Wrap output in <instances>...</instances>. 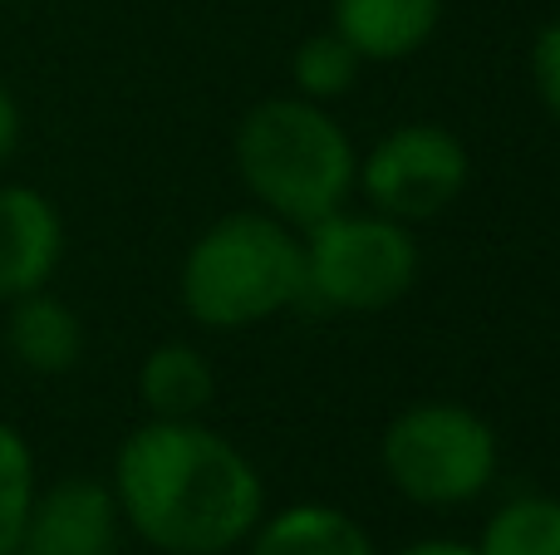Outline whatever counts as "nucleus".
Listing matches in <instances>:
<instances>
[{
  "mask_svg": "<svg viewBox=\"0 0 560 555\" xmlns=\"http://www.w3.org/2000/svg\"><path fill=\"white\" fill-rule=\"evenodd\" d=\"M5 350L25 374L55 379V374H69L84 359V324L59 295L30 291L20 300H10Z\"/></svg>",
  "mask_w": 560,
  "mask_h": 555,
  "instance_id": "9d476101",
  "label": "nucleus"
},
{
  "mask_svg": "<svg viewBox=\"0 0 560 555\" xmlns=\"http://www.w3.org/2000/svg\"><path fill=\"white\" fill-rule=\"evenodd\" d=\"M0 5H15V0H0Z\"/></svg>",
  "mask_w": 560,
  "mask_h": 555,
  "instance_id": "6ab92c4d",
  "label": "nucleus"
},
{
  "mask_svg": "<svg viewBox=\"0 0 560 555\" xmlns=\"http://www.w3.org/2000/svg\"><path fill=\"white\" fill-rule=\"evenodd\" d=\"M15 143H20V104H15V94L0 84V163L15 153Z\"/></svg>",
  "mask_w": 560,
  "mask_h": 555,
  "instance_id": "f3484780",
  "label": "nucleus"
},
{
  "mask_svg": "<svg viewBox=\"0 0 560 555\" xmlns=\"http://www.w3.org/2000/svg\"><path fill=\"white\" fill-rule=\"evenodd\" d=\"M354 182L374 202L378 216L428 222L447 212L467 187V147L438 123H404L378 138L374 153L359 163Z\"/></svg>",
  "mask_w": 560,
  "mask_h": 555,
  "instance_id": "423d86ee",
  "label": "nucleus"
},
{
  "mask_svg": "<svg viewBox=\"0 0 560 555\" xmlns=\"http://www.w3.org/2000/svg\"><path fill=\"white\" fill-rule=\"evenodd\" d=\"M532 79H536V94H541V104L556 114L560 123V20L556 25L541 29V39H536L532 49Z\"/></svg>",
  "mask_w": 560,
  "mask_h": 555,
  "instance_id": "dca6fc26",
  "label": "nucleus"
},
{
  "mask_svg": "<svg viewBox=\"0 0 560 555\" xmlns=\"http://www.w3.org/2000/svg\"><path fill=\"white\" fill-rule=\"evenodd\" d=\"M10 555H20V551H10Z\"/></svg>",
  "mask_w": 560,
  "mask_h": 555,
  "instance_id": "aec40b11",
  "label": "nucleus"
},
{
  "mask_svg": "<svg viewBox=\"0 0 560 555\" xmlns=\"http://www.w3.org/2000/svg\"><path fill=\"white\" fill-rule=\"evenodd\" d=\"M290 69H295L300 98H310V104H325V98H345L349 88H354L364 59L354 55V45H349V39H339L335 29H325V35H310L305 45L295 49Z\"/></svg>",
  "mask_w": 560,
  "mask_h": 555,
  "instance_id": "4468645a",
  "label": "nucleus"
},
{
  "mask_svg": "<svg viewBox=\"0 0 560 555\" xmlns=\"http://www.w3.org/2000/svg\"><path fill=\"white\" fill-rule=\"evenodd\" d=\"M65 256V222L55 202L25 182L0 187V300L45 291Z\"/></svg>",
  "mask_w": 560,
  "mask_h": 555,
  "instance_id": "6e6552de",
  "label": "nucleus"
},
{
  "mask_svg": "<svg viewBox=\"0 0 560 555\" xmlns=\"http://www.w3.org/2000/svg\"><path fill=\"white\" fill-rule=\"evenodd\" d=\"M246 555H374V541L354 517L325 501H300L261 517Z\"/></svg>",
  "mask_w": 560,
  "mask_h": 555,
  "instance_id": "9b49d317",
  "label": "nucleus"
},
{
  "mask_svg": "<svg viewBox=\"0 0 560 555\" xmlns=\"http://www.w3.org/2000/svg\"><path fill=\"white\" fill-rule=\"evenodd\" d=\"M35 452L20 438V428H10L0 418V555L20 551L25 536L30 507H35Z\"/></svg>",
  "mask_w": 560,
  "mask_h": 555,
  "instance_id": "2eb2a0df",
  "label": "nucleus"
},
{
  "mask_svg": "<svg viewBox=\"0 0 560 555\" xmlns=\"http://www.w3.org/2000/svg\"><path fill=\"white\" fill-rule=\"evenodd\" d=\"M236 173L271 216L310 226L345 206L359 157L319 104L266 98L236 128Z\"/></svg>",
  "mask_w": 560,
  "mask_h": 555,
  "instance_id": "f03ea898",
  "label": "nucleus"
},
{
  "mask_svg": "<svg viewBox=\"0 0 560 555\" xmlns=\"http://www.w3.org/2000/svg\"><path fill=\"white\" fill-rule=\"evenodd\" d=\"M384 472L418 507H463L497 477V433L463 403H413L384 433Z\"/></svg>",
  "mask_w": 560,
  "mask_h": 555,
  "instance_id": "20e7f679",
  "label": "nucleus"
},
{
  "mask_svg": "<svg viewBox=\"0 0 560 555\" xmlns=\"http://www.w3.org/2000/svg\"><path fill=\"white\" fill-rule=\"evenodd\" d=\"M438 20H443V0H335V35L374 64L418 55L433 39Z\"/></svg>",
  "mask_w": 560,
  "mask_h": 555,
  "instance_id": "1a4fd4ad",
  "label": "nucleus"
},
{
  "mask_svg": "<svg viewBox=\"0 0 560 555\" xmlns=\"http://www.w3.org/2000/svg\"><path fill=\"white\" fill-rule=\"evenodd\" d=\"M20 555H124V511L114 487L94 477H65L35 492Z\"/></svg>",
  "mask_w": 560,
  "mask_h": 555,
  "instance_id": "0eeeda50",
  "label": "nucleus"
},
{
  "mask_svg": "<svg viewBox=\"0 0 560 555\" xmlns=\"http://www.w3.org/2000/svg\"><path fill=\"white\" fill-rule=\"evenodd\" d=\"M305 295L335 310H384L413 291L418 246L394 216L329 212L305 226Z\"/></svg>",
  "mask_w": 560,
  "mask_h": 555,
  "instance_id": "39448f33",
  "label": "nucleus"
},
{
  "mask_svg": "<svg viewBox=\"0 0 560 555\" xmlns=\"http://www.w3.org/2000/svg\"><path fill=\"white\" fill-rule=\"evenodd\" d=\"M183 305L207 330H246L305 295V251L271 212H232L183 261Z\"/></svg>",
  "mask_w": 560,
  "mask_h": 555,
  "instance_id": "7ed1b4c3",
  "label": "nucleus"
},
{
  "mask_svg": "<svg viewBox=\"0 0 560 555\" xmlns=\"http://www.w3.org/2000/svg\"><path fill=\"white\" fill-rule=\"evenodd\" d=\"M398 555H477V546H463V541H418V546H404Z\"/></svg>",
  "mask_w": 560,
  "mask_h": 555,
  "instance_id": "a211bd4d",
  "label": "nucleus"
},
{
  "mask_svg": "<svg viewBox=\"0 0 560 555\" xmlns=\"http://www.w3.org/2000/svg\"><path fill=\"white\" fill-rule=\"evenodd\" d=\"M114 497L124 521L163 555H226L266 517L261 472L202 423L153 418L118 448Z\"/></svg>",
  "mask_w": 560,
  "mask_h": 555,
  "instance_id": "f257e3e1",
  "label": "nucleus"
},
{
  "mask_svg": "<svg viewBox=\"0 0 560 555\" xmlns=\"http://www.w3.org/2000/svg\"><path fill=\"white\" fill-rule=\"evenodd\" d=\"M138 393H143L148 413L167 423H192L207 403L217 399V374L202 350L192 344H158L138 369Z\"/></svg>",
  "mask_w": 560,
  "mask_h": 555,
  "instance_id": "f8f14e48",
  "label": "nucleus"
},
{
  "mask_svg": "<svg viewBox=\"0 0 560 555\" xmlns=\"http://www.w3.org/2000/svg\"><path fill=\"white\" fill-rule=\"evenodd\" d=\"M477 555H560V501L526 492L492 511Z\"/></svg>",
  "mask_w": 560,
  "mask_h": 555,
  "instance_id": "ddd939ff",
  "label": "nucleus"
}]
</instances>
